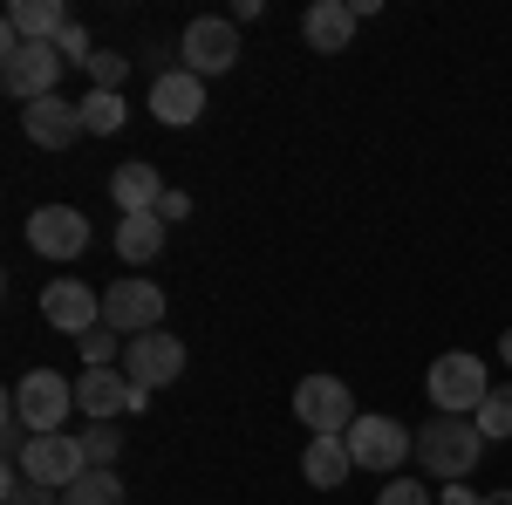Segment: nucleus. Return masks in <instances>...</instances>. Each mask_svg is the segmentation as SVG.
I'll list each match as a JSON object with an SVG mask.
<instances>
[{"label": "nucleus", "instance_id": "obj_1", "mask_svg": "<svg viewBox=\"0 0 512 505\" xmlns=\"http://www.w3.org/2000/svg\"><path fill=\"white\" fill-rule=\"evenodd\" d=\"M417 458H424V471H431V478L458 485V478H465V471L485 458L478 417H437V424H424V437H417Z\"/></svg>", "mask_w": 512, "mask_h": 505}, {"label": "nucleus", "instance_id": "obj_2", "mask_svg": "<svg viewBox=\"0 0 512 505\" xmlns=\"http://www.w3.org/2000/svg\"><path fill=\"white\" fill-rule=\"evenodd\" d=\"M424 389H431V403L444 410V417H478V403L492 396V376H485V362L465 349L437 355L431 376H424Z\"/></svg>", "mask_w": 512, "mask_h": 505}, {"label": "nucleus", "instance_id": "obj_3", "mask_svg": "<svg viewBox=\"0 0 512 505\" xmlns=\"http://www.w3.org/2000/svg\"><path fill=\"white\" fill-rule=\"evenodd\" d=\"M103 328H117V335H151V328H164V287L158 280H144V273H123V280H110L103 287Z\"/></svg>", "mask_w": 512, "mask_h": 505}, {"label": "nucleus", "instance_id": "obj_4", "mask_svg": "<svg viewBox=\"0 0 512 505\" xmlns=\"http://www.w3.org/2000/svg\"><path fill=\"white\" fill-rule=\"evenodd\" d=\"M7 403H14V417L28 424V437H48V430H62V417L76 410V383L55 376V369H28Z\"/></svg>", "mask_w": 512, "mask_h": 505}, {"label": "nucleus", "instance_id": "obj_5", "mask_svg": "<svg viewBox=\"0 0 512 505\" xmlns=\"http://www.w3.org/2000/svg\"><path fill=\"white\" fill-rule=\"evenodd\" d=\"M55 82H62V48H55V41H21V48L0 55V89L21 96V103L55 96Z\"/></svg>", "mask_w": 512, "mask_h": 505}, {"label": "nucleus", "instance_id": "obj_6", "mask_svg": "<svg viewBox=\"0 0 512 505\" xmlns=\"http://www.w3.org/2000/svg\"><path fill=\"white\" fill-rule=\"evenodd\" d=\"M294 417L315 430V437H349V424L362 410H355L342 376H308V383H294Z\"/></svg>", "mask_w": 512, "mask_h": 505}, {"label": "nucleus", "instance_id": "obj_7", "mask_svg": "<svg viewBox=\"0 0 512 505\" xmlns=\"http://www.w3.org/2000/svg\"><path fill=\"white\" fill-rule=\"evenodd\" d=\"M151 403V389H137L123 369H82L76 376V410L89 424H117L123 410H144Z\"/></svg>", "mask_w": 512, "mask_h": 505}, {"label": "nucleus", "instance_id": "obj_8", "mask_svg": "<svg viewBox=\"0 0 512 505\" xmlns=\"http://www.w3.org/2000/svg\"><path fill=\"white\" fill-rule=\"evenodd\" d=\"M123 376L137 389H164L185 376V342L171 335V328H151V335H137V342H123Z\"/></svg>", "mask_w": 512, "mask_h": 505}, {"label": "nucleus", "instance_id": "obj_9", "mask_svg": "<svg viewBox=\"0 0 512 505\" xmlns=\"http://www.w3.org/2000/svg\"><path fill=\"white\" fill-rule=\"evenodd\" d=\"M410 451H417V437L396 424V417H355V424H349V458H355V471H396Z\"/></svg>", "mask_w": 512, "mask_h": 505}, {"label": "nucleus", "instance_id": "obj_10", "mask_svg": "<svg viewBox=\"0 0 512 505\" xmlns=\"http://www.w3.org/2000/svg\"><path fill=\"white\" fill-rule=\"evenodd\" d=\"M28 246L41 260H82L89 253V219L76 205H35L28 212Z\"/></svg>", "mask_w": 512, "mask_h": 505}, {"label": "nucleus", "instance_id": "obj_11", "mask_svg": "<svg viewBox=\"0 0 512 505\" xmlns=\"http://www.w3.org/2000/svg\"><path fill=\"white\" fill-rule=\"evenodd\" d=\"M21 471H28L35 485H48V492H69L82 471H89V458H82V437H62V430H48V437H28V451H21Z\"/></svg>", "mask_w": 512, "mask_h": 505}, {"label": "nucleus", "instance_id": "obj_12", "mask_svg": "<svg viewBox=\"0 0 512 505\" xmlns=\"http://www.w3.org/2000/svg\"><path fill=\"white\" fill-rule=\"evenodd\" d=\"M178 55H185V69H192L198 82H205V76H226V69L239 62V28H233V21H219V14H205V21L185 28Z\"/></svg>", "mask_w": 512, "mask_h": 505}, {"label": "nucleus", "instance_id": "obj_13", "mask_svg": "<svg viewBox=\"0 0 512 505\" xmlns=\"http://www.w3.org/2000/svg\"><path fill=\"white\" fill-rule=\"evenodd\" d=\"M41 321L82 342V335L103 321V301H96V287H82V280H69V273H62V280H48V287H41Z\"/></svg>", "mask_w": 512, "mask_h": 505}, {"label": "nucleus", "instance_id": "obj_14", "mask_svg": "<svg viewBox=\"0 0 512 505\" xmlns=\"http://www.w3.org/2000/svg\"><path fill=\"white\" fill-rule=\"evenodd\" d=\"M151 117L171 123V130L198 123V117H205V82H198L192 69H164V76L151 82Z\"/></svg>", "mask_w": 512, "mask_h": 505}, {"label": "nucleus", "instance_id": "obj_15", "mask_svg": "<svg viewBox=\"0 0 512 505\" xmlns=\"http://www.w3.org/2000/svg\"><path fill=\"white\" fill-rule=\"evenodd\" d=\"M21 130H28V144H41V151H69V144L82 137V103L41 96V103L21 110Z\"/></svg>", "mask_w": 512, "mask_h": 505}, {"label": "nucleus", "instance_id": "obj_16", "mask_svg": "<svg viewBox=\"0 0 512 505\" xmlns=\"http://www.w3.org/2000/svg\"><path fill=\"white\" fill-rule=\"evenodd\" d=\"M62 28H69L62 0H14L7 21H0V55L21 48V41H62Z\"/></svg>", "mask_w": 512, "mask_h": 505}, {"label": "nucleus", "instance_id": "obj_17", "mask_svg": "<svg viewBox=\"0 0 512 505\" xmlns=\"http://www.w3.org/2000/svg\"><path fill=\"white\" fill-rule=\"evenodd\" d=\"M355 14L349 0H315L308 14H301V35H308V48L315 55H349V41H355Z\"/></svg>", "mask_w": 512, "mask_h": 505}, {"label": "nucleus", "instance_id": "obj_18", "mask_svg": "<svg viewBox=\"0 0 512 505\" xmlns=\"http://www.w3.org/2000/svg\"><path fill=\"white\" fill-rule=\"evenodd\" d=\"M110 198H117L123 219H137V212H158L164 205V178L151 157H130V164H117V178H110Z\"/></svg>", "mask_w": 512, "mask_h": 505}, {"label": "nucleus", "instance_id": "obj_19", "mask_svg": "<svg viewBox=\"0 0 512 505\" xmlns=\"http://www.w3.org/2000/svg\"><path fill=\"white\" fill-rule=\"evenodd\" d=\"M349 471H355L349 437H315V444H308V458H301V478H308L315 492H342V485H349Z\"/></svg>", "mask_w": 512, "mask_h": 505}, {"label": "nucleus", "instance_id": "obj_20", "mask_svg": "<svg viewBox=\"0 0 512 505\" xmlns=\"http://www.w3.org/2000/svg\"><path fill=\"white\" fill-rule=\"evenodd\" d=\"M164 233H171V226H164L158 212H137V219L117 226V253L130 260V267H151V260L164 253Z\"/></svg>", "mask_w": 512, "mask_h": 505}, {"label": "nucleus", "instance_id": "obj_21", "mask_svg": "<svg viewBox=\"0 0 512 505\" xmlns=\"http://www.w3.org/2000/svg\"><path fill=\"white\" fill-rule=\"evenodd\" d=\"M123 117H130V110H123L117 89H89V96H82V130H96V137H117Z\"/></svg>", "mask_w": 512, "mask_h": 505}, {"label": "nucleus", "instance_id": "obj_22", "mask_svg": "<svg viewBox=\"0 0 512 505\" xmlns=\"http://www.w3.org/2000/svg\"><path fill=\"white\" fill-rule=\"evenodd\" d=\"M62 505H123V478L117 471H82L76 485L62 492Z\"/></svg>", "mask_w": 512, "mask_h": 505}, {"label": "nucleus", "instance_id": "obj_23", "mask_svg": "<svg viewBox=\"0 0 512 505\" xmlns=\"http://www.w3.org/2000/svg\"><path fill=\"white\" fill-rule=\"evenodd\" d=\"M478 437H485V444L512 437V383H492V396L478 403Z\"/></svg>", "mask_w": 512, "mask_h": 505}, {"label": "nucleus", "instance_id": "obj_24", "mask_svg": "<svg viewBox=\"0 0 512 505\" xmlns=\"http://www.w3.org/2000/svg\"><path fill=\"white\" fill-rule=\"evenodd\" d=\"M0 505H62V499H55L48 485H35L21 465H7L0 471Z\"/></svg>", "mask_w": 512, "mask_h": 505}, {"label": "nucleus", "instance_id": "obj_25", "mask_svg": "<svg viewBox=\"0 0 512 505\" xmlns=\"http://www.w3.org/2000/svg\"><path fill=\"white\" fill-rule=\"evenodd\" d=\"M123 451V430L117 424H89L82 430V458H89V471H110Z\"/></svg>", "mask_w": 512, "mask_h": 505}, {"label": "nucleus", "instance_id": "obj_26", "mask_svg": "<svg viewBox=\"0 0 512 505\" xmlns=\"http://www.w3.org/2000/svg\"><path fill=\"white\" fill-rule=\"evenodd\" d=\"M82 69H89V89H123V76H130V55H110V48H96Z\"/></svg>", "mask_w": 512, "mask_h": 505}, {"label": "nucleus", "instance_id": "obj_27", "mask_svg": "<svg viewBox=\"0 0 512 505\" xmlns=\"http://www.w3.org/2000/svg\"><path fill=\"white\" fill-rule=\"evenodd\" d=\"M76 349H82V369H110V362L123 355V349H117V328H89Z\"/></svg>", "mask_w": 512, "mask_h": 505}, {"label": "nucleus", "instance_id": "obj_28", "mask_svg": "<svg viewBox=\"0 0 512 505\" xmlns=\"http://www.w3.org/2000/svg\"><path fill=\"white\" fill-rule=\"evenodd\" d=\"M376 505H431V492H424L417 478H390V485L376 492Z\"/></svg>", "mask_w": 512, "mask_h": 505}, {"label": "nucleus", "instance_id": "obj_29", "mask_svg": "<svg viewBox=\"0 0 512 505\" xmlns=\"http://www.w3.org/2000/svg\"><path fill=\"white\" fill-rule=\"evenodd\" d=\"M55 48H62V62H89V55H96V48H89V35H82V21H69Z\"/></svg>", "mask_w": 512, "mask_h": 505}, {"label": "nucleus", "instance_id": "obj_30", "mask_svg": "<svg viewBox=\"0 0 512 505\" xmlns=\"http://www.w3.org/2000/svg\"><path fill=\"white\" fill-rule=\"evenodd\" d=\"M158 219H164V226H171V219H192V198H185V192H164Z\"/></svg>", "mask_w": 512, "mask_h": 505}, {"label": "nucleus", "instance_id": "obj_31", "mask_svg": "<svg viewBox=\"0 0 512 505\" xmlns=\"http://www.w3.org/2000/svg\"><path fill=\"white\" fill-rule=\"evenodd\" d=\"M444 505H485V499H472V492H458V485H451V492H444Z\"/></svg>", "mask_w": 512, "mask_h": 505}, {"label": "nucleus", "instance_id": "obj_32", "mask_svg": "<svg viewBox=\"0 0 512 505\" xmlns=\"http://www.w3.org/2000/svg\"><path fill=\"white\" fill-rule=\"evenodd\" d=\"M485 505H512V492H492V499H485Z\"/></svg>", "mask_w": 512, "mask_h": 505}, {"label": "nucleus", "instance_id": "obj_33", "mask_svg": "<svg viewBox=\"0 0 512 505\" xmlns=\"http://www.w3.org/2000/svg\"><path fill=\"white\" fill-rule=\"evenodd\" d=\"M499 355H506V362H512V335H506V342H499Z\"/></svg>", "mask_w": 512, "mask_h": 505}]
</instances>
